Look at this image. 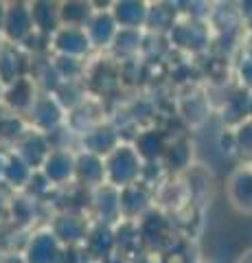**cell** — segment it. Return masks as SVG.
Masks as SVG:
<instances>
[{
  "instance_id": "obj_6",
  "label": "cell",
  "mask_w": 252,
  "mask_h": 263,
  "mask_svg": "<svg viewBox=\"0 0 252 263\" xmlns=\"http://www.w3.org/2000/svg\"><path fill=\"white\" fill-rule=\"evenodd\" d=\"M18 158L29 164L31 169H40L42 162L46 160V156L51 154V141L46 134H40L35 129H24L22 134L15 138V152Z\"/></svg>"
},
{
  "instance_id": "obj_16",
  "label": "cell",
  "mask_w": 252,
  "mask_h": 263,
  "mask_svg": "<svg viewBox=\"0 0 252 263\" xmlns=\"http://www.w3.org/2000/svg\"><path fill=\"white\" fill-rule=\"evenodd\" d=\"M24 68H27V60L22 53L13 46L0 48V84L11 86L13 81L24 77Z\"/></svg>"
},
{
  "instance_id": "obj_12",
  "label": "cell",
  "mask_w": 252,
  "mask_h": 263,
  "mask_svg": "<svg viewBox=\"0 0 252 263\" xmlns=\"http://www.w3.org/2000/svg\"><path fill=\"white\" fill-rule=\"evenodd\" d=\"M149 5L136 3V0H123V3H114L110 9L112 20L117 22L119 29L123 31H138L147 22Z\"/></svg>"
},
{
  "instance_id": "obj_13",
  "label": "cell",
  "mask_w": 252,
  "mask_h": 263,
  "mask_svg": "<svg viewBox=\"0 0 252 263\" xmlns=\"http://www.w3.org/2000/svg\"><path fill=\"white\" fill-rule=\"evenodd\" d=\"M149 206V193L143 186V182H136L132 186H125L119 191V213L125 221H132L136 217H143V213Z\"/></svg>"
},
{
  "instance_id": "obj_11",
  "label": "cell",
  "mask_w": 252,
  "mask_h": 263,
  "mask_svg": "<svg viewBox=\"0 0 252 263\" xmlns=\"http://www.w3.org/2000/svg\"><path fill=\"white\" fill-rule=\"evenodd\" d=\"M81 145H84L86 154L105 158L112 149H117V147L121 145V138H119V132L112 125H108V123H99V125H94L90 132H86L84 138H81Z\"/></svg>"
},
{
  "instance_id": "obj_21",
  "label": "cell",
  "mask_w": 252,
  "mask_h": 263,
  "mask_svg": "<svg viewBox=\"0 0 252 263\" xmlns=\"http://www.w3.org/2000/svg\"><path fill=\"white\" fill-rule=\"evenodd\" d=\"M165 156H167L169 164H173L171 169H184L186 162H189V158H191V149H189V145H186L184 141H178V143L167 147Z\"/></svg>"
},
{
  "instance_id": "obj_28",
  "label": "cell",
  "mask_w": 252,
  "mask_h": 263,
  "mask_svg": "<svg viewBox=\"0 0 252 263\" xmlns=\"http://www.w3.org/2000/svg\"><path fill=\"white\" fill-rule=\"evenodd\" d=\"M248 114H252V95H250V105H248Z\"/></svg>"
},
{
  "instance_id": "obj_24",
  "label": "cell",
  "mask_w": 252,
  "mask_h": 263,
  "mask_svg": "<svg viewBox=\"0 0 252 263\" xmlns=\"http://www.w3.org/2000/svg\"><path fill=\"white\" fill-rule=\"evenodd\" d=\"M0 263H24V257L20 252H5L0 254Z\"/></svg>"
},
{
  "instance_id": "obj_22",
  "label": "cell",
  "mask_w": 252,
  "mask_h": 263,
  "mask_svg": "<svg viewBox=\"0 0 252 263\" xmlns=\"http://www.w3.org/2000/svg\"><path fill=\"white\" fill-rule=\"evenodd\" d=\"M235 147H237L241 158L252 162V123H246V125L239 127V132L235 134Z\"/></svg>"
},
{
  "instance_id": "obj_10",
  "label": "cell",
  "mask_w": 252,
  "mask_h": 263,
  "mask_svg": "<svg viewBox=\"0 0 252 263\" xmlns=\"http://www.w3.org/2000/svg\"><path fill=\"white\" fill-rule=\"evenodd\" d=\"M226 195L232 209L252 215V169H235L226 182Z\"/></svg>"
},
{
  "instance_id": "obj_19",
  "label": "cell",
  "mask_w": 252,
  "mask_h": 263,
  "mask_svg": "<svg viewBox=\"0 0 252 263\" xmlns=\"http://www.w3.org/2000/svg\"><path fill=\"white\" fill-rule=\"evenodd\" d=\"M92 13L94 9L90 3H62L60 5V27L86 29Z\"/></svg>"
},
{
  "instance_id": "obj_4",
  "label": "cell",
  "mask_w": 252,
  "mask_h": 263,
  "mask_svg": "<svg viewBox=\"0 0 252 263\" xmlns=\"http://www.w3.org/2000/svg\"><path fill=\"white\" fill-rule=\"evenodd\" d=\"M0 31L5 33V37L13 44H22L33 35V20H31V9L24 3H9L5 7V18Z\"/></svg>"
},
{
  "instance_id": "obj_18",
  "label": "cell",
  "mask_w": 252,
  "mask_h": 263,
  "mask_svg": "<svg viewBox=\"0 0 252 263\" xmlns=\"http://www.w3.org/2000/svg\"><path fill=\"white\" fill-rule=\"evenodd\" d=\"M138 158H141L143 162H156L158 158H162L165 156V138L160 136V132L156 129H147V132H141V134L136 136V143L132 145Z\"/></svg>"
},
{
  "instance_id": "obj_8",
  "label": "cell",
  "mask_w": 252,
  "mask_h": 263,
  "mask_svg": "<svg viewBox=\"0 0 252 263\" xmlns=\"http://www.w3.org/2000/svg\"><path fill=\"white\" fill-rule=\"evenodd\" d=\"M53 48L57 51V57H72L81 60L84 55L90 53V42L84 29H72V27H60L51 37Z\"/></svg>"
},
{
  "instance_id": "obj_3",
  "label": "cell",
  "mask_w": 252,
  "mask_h": 263,
  "mask_svg": "<svg viewBox=\"0 0 252 263\" xmlns=\"http://www.w3.org/2000/svg\"><path fill=\"white\" fill-rule=\"evenodd\" d=\"M48 230H51L53 237L64 246V248H72V246L86 243V237H88V233H90V226H88L84 215L64 211L53 219V224Z\"/></svg>"
},
{
  "instance_id": "obj_25",
  "label": "cell",
  "mask_w": 252,
  "mask_h": 263,
  "mask_svg": "<svg viewBox=\"0 0 252 263\" xmlns=\"http://www.w3.org/2000/svg\"><path fill=\"white\" fill-rule=\"evenodd\" d=\"M237 263H252V248L243 252L241 257H239V261H237Z\"/></svg>"
},
{
  "instance_id": "obj_1",
  "label": "cell",
  "mask_w": 252,
  "mask_h": 263,
  "mask_svg": "<svg viewBox=\"0 0 252 263\" xmlns=\"http://www.w3.org/2000/svg\"><path fill=\"white\" fill-rule=\"evenodd\" d=\"M141 169H143V160L138 158L134 147L125 143H121L117 149H112L103 158L105 184L117 189V191L141 182Z\"/></svg>"
},
{
  "instance_id": "obj_27",
  "label": "cell",
  "mask_w": 252,
  "mask_h": 263,
  "mask_svg": "<svg viewBox=\"0 0 252 263\" xmlns=\"http://www.w3.org/2000/svg\"><path fill=\"white\" fill-rule=\"evenodd\" d=\"M5 3H0V27H3V18H5Z\"/></svg>"
},
{
  "instance_id": "obj_7",
  "label": "cell",
  "mask_w": 252,
  "mask_h": 263,
  "mask_svg": "<svg viewBox=\"0 0 252 263\" xmlns=\"http://www.w3.org/2000/svg\"><path fill=\"white\" fill-rule=\"evenodd\" d=\"M40 174L51 186H64L75 180V156L68 149H51L40 167Z\"/></svg>"
},
{
  "instance_id": "obj_17",
  "label": "cell",
  "mask_w": 252,
  "mask_h": 263,
  "mask_svg": "<svg viewBox=\"0 0 252 263\" xmlns=\"http://www.w3.org/2000/svg\"><path fill=\"white\" fill-rule=\"evenodd\" d=\"M31 20H33V29L37 33L51 37L55 31L60 29V5L53 3H33L29 5Z\"/></svg>"
},
{
  "instance_id": "obj_15",
  "label": "cell",
  "mask_w": 252,
  "mask_h": 263,
  "mask_svg": "<svg viewBox=\"0 0 252 263\" xmlns=\"http://www.w3.org/2000/svg\"><path fill=\"white\" fill-rule=\"evenodd\" d=\"M75 180L86 189H99L105 184L103 158L81 152L75 156Z\"/></svg>"
},
{
  "instance_id": "obj_26",
  "label": "cell",
  "mask_w": 252,
  "mask_h": 263,
  "mask_svg": "<svg viewBox=\"0 0 252 263\" xmlns=\"http://www.w3.org/2000/svg\"><path fill=\"white\" fill-rule=\"evenodd\" d=\"M5 162H7V156L0 154V180H3V174H5Z\"/></svg>"
},
{
  "instance_id": "obj_9",
  "label": "cell",
  "mask_w": 252,
  "mask_h": 263,
  "mask_svg": "<svg viewBox=\"0 0 252 263\" xmlns=\"http://www.w3.org/2000/svg\"><path fill=\"white\" fill-rule=\"evenodd\" d=\"M169 40L184 51H202L208 44V27L200 20L176 22L169 31Z\"/></svg>"
},
{
  "instance_id": "obj_20",
  "label": "cell",
  "mask_w": 252,
  "mask_h": 263,
  "mask_svg": "<svg viewBox=\"0 0 252 263\" xmlns=\"http://www.w3.org/2000/svg\"><path fill=\"white\" fill-rule=\"evenodd\" d=\"M31 176H33V169H31L29 164H24L15 154L7 156L3 182H7V184L13 186V189H22V186H27V184H29Z\"/></svg>"
},
{
  "instance_id": "obj_14",
  "label": "cell",
  "mask_w": 252,
  "mask_h": 263,
  "mask_svg": "<svg viewBox=\"0 0 252 263\" xmlns=\"http://www.w3.org/2000/svg\"><path fill=\"white\" fill-rule=\"evenodd\" d=\"M84 31H86L88 42H90L92 48H103V46H110L114 42L119 27H117V22L112 20L110 11H94Z\"/></svg>"
},
{
  "instance_id": "obj_2",
  "label": "cell",
  "mask_w": 252,
  "mask_h": 263,
  "mask_svg": "<svg viewBox=\"0 0 252 263\" xmlns=\"http://www.w3.org/2000/svg\"><path fill=\"white\" fill-rule=\"evenodd\" d=\"M29 121L35 132L40 134H53L64 121V108L57 103V99L53 95H37L35 101L29 108Z\"/></svg>"
},
{
  "instance_id": "obj_23",
  "label": "cell",
  "mask_w": 252,
  "mask_h": 263,
  "mask_svg": "<svg viewBox=\"0 0 252 263\" xmlns=\"http://www.w3.org/2000/svg\"><path fill=\"white\" fill-rule=\"evenodd\" d=\"M239 75H241V84H246V88L252 90V57L246 55V60H241Z\"/></svg>"
},
{
  "instance_id": "obj_5",
  "label": "cell",
  "mask_w": 252,
  "mask_h": 263,
  "mask_svg": "<svg viewBox=\"0 0 252 263\" xmlns=\"http://www.w3.org/2000/svg\"><path fill=\"white\" fill-rule=\"evenodd\" d=\"M24 263H62L64 246L55 239L51 230H40L24 246Z\"/></svg>"
}]
</instances>
